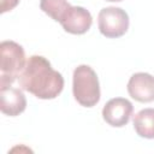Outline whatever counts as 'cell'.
Returning a JSON list of instances; mask_svg holds the SVG:
<instances>
[{
	"label": "cell",
	"mask_w": 154,
	"mask_h": 154,
	"mask_svg": "<svg viewBox=\"0 0 154 154\" xmlns=\"http://www.w3.org/2000/svg\"><path fill=\"white\" fill-rule=\"evenodd\" d=\"M19 85L42 100L55 99L64 88V78L42 55H31L18 77Z\"/></svg>",
	"instance_id": "cell-1"
},
{
	"label": "cell",
	"mask_w": 154,
	"mask_h": 154,
	"mask_svg": "<svg viewBox=\"0 0 154 154\" xmlns=\"http://www.w3.org/2000/svg\"><path fill=\"white\" fill-rule=\"evenodd\" d=\"M72 91L76 101L84 107H93L100 100V84L96 72L88 65H79L73 71Z\"/></svg>",
	"instance_id": "cell-2"
},
{
	"label": "cell",
	"mask_w": 154,
	"mask_h": 154,
	"mask_svg": "<svg viewBox=\"0 0 154 154\" xmlns=\"http://www.w3.org/2000/svg\"><path fill=\"white\" fill-rule=\"evenodd\" d=\"M26 64L25 53L20 45L14 41L0 43V85L12 84Z\"/></svg>",
	"instance_id": "cell-3"
},
{
	"label": "cell",
	"mask_w": 154,
	"mask_h": 154,
	"mask_svg": "<svg viewBox=\"0 0 154 154\" xmlns=\"http://www.w3.org/2000/svg\"><path fill=\"white\" fill-rule=\"evenodd\" d=\"M97 25L103 36L108 38H117L128 31L129 16L120 7H105L99 12Z\"/></svg>",
	"instance_id": "cell-4"
},
{
	"label": "cell",
	"mask_w": 154,
	"mask_h": 154,
	"mask_svg": "<svg viewBox=\"0 0 154 154\" xmlns=\"http://www.w3.org/2000/svg\"><path fill=\"white\" fill-rule=\"evenodd\" d=\"M134 106L125 97H114L106 102L102 108L103 120L114 128H122L126 125L132 116Z\"/></svg>",
	"instance_id": "cell-5"
},
{
	"label": "cell",
	"mask_w": 154,
	"mask_h": 154,
	"mask_svg": "<svg viewBox=\"0 0 154 154\" xmlns=\"http://www.w3.org/2000/svg\"><path fill=\"white\" fill-rule=\"evenodd\" d=\"M66 32L82 35L87 32L93 23L91 14L82 6H70L59 22Z\"/></svg>",
	"instance_id": "cell-6"
},
{
	"label": "cell",
	"mask_w": 154,
	"mask_h": 154,
	"mask_svg": "<svg viewBox=\"0 0 154 154\" xmlns=\"http://www.w3.org/2000/svg\"><path fill=\"white\" fill-rule=\"evenodd\" d=\"M26 99L23 91L11 84L0 85V109L4 114L16 117L24 112Z\"/></svg>",
	"instance_id": "cell-7"
},
{
	"label": "cell",
	"mask_w": 154,
	"mask_h": 154,
	"mask_svg": "<svg viewBox=\"0 0 154 154\" xmlns=\"http://www.w3.org/2000/svg\"><path fill=\"white\" fill-rule=\"evenodd\" d=\"M128 93L138 102L154 101V76L146 72L134 73L128 82Z\"/></svg>",
	"instance_id": "cell-8"
},
{
	"label": "cell",
	"mask_w": 154,
	"mask_h": 154,
	"mask_svg": "<svg viewBox=\"0 0 154 154\" xmlns=\"http://www.w3.org/2000/svg\"><path fill=\"white\" fill-rule=\"evenodd\" d=\"M134 129L140 137L154 138V108H144L135 114Z\"/></svg>",
	"instance_id": "cell-9"
},
{
	"label": "cell",
	"mask_w": 154,
	"mask_h": 154,
	"mask_svg": "<svg viewBox=\"0 0 154 154\" xmlns=\"http://www.w3.org/2000/svg\"><path fill=\"white\" fill-rule=\"evenodd\" d=\"M71 5L66 0H41L40 8L52 17L55 22H60L61 17Z\"/></svg>",
	"instance_id": "cell-10"
},
{
	"label": "cell",
	"mask_w": 154,
	"mask_h": 154,
	"mask_svg": "<svg viewBox=\"0 0 154 154\" xmlns=\"http://www.w3.org/2000/svg\"><path fill=\"white\" fill-rule=\"evenodd\" d=\"M19 0H0V12L5 13L7 11L13 10L18 5Z\"/></svg>",
	"instance_id": "cell-11"
},
{
	"label": "cell",
	"mask_w": 154,
	"mask_h": 154,
	"mask_svg": "<svg viewBox=\"0 0 154 154\" xmlns=\"http://www.w3.org/2000/svg\"><path fill=\"white\" fill-rule=\"evenodd\" d=\"M106 1H116V2H118V1H123V0H106Z\"/></svg>",
	"instance_id": "cell-12"
}]
</instances>
